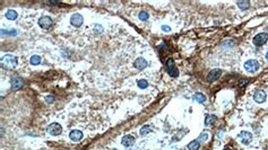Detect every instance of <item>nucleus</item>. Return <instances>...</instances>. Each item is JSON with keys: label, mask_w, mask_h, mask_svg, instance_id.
<instances>
[{"label": "nucleus", "mask_w": 268, "mask_h": 150, "mask_svg": "<svg viewBox=\"0 0 268 150\" xmlns=\"http://www.w3.org/2000/svg\"><path fill=\"white\" fill-rule=\"evenodd\" d=\"M16 65H17V58L11 54H7L1 59V67L6 70H13L16 68Z\"/></svg>", "instance_id": "nucleus-1"}, {"label": "nucleus", "mask_w": 268, "mask_h": 150, "mask_svg": "<svg viewBox=\"0 0 268 150\" xmlns=\"http://www.w3.org/2000/svg\"><path fill=\"white\" fill-rule=\"evenodd\" d=\"M47 131H48L49 134L54 136V137L56 136H60L61 132H62V126L59 123H51L50 125H48Z\"/></svg>", "instance_id": "nucleus-2"}, {"label": "nucleus", "mask_w": 268, "mask_h": 150, "mask_svg": "<svg viewBox=\"0 0 268 150\" xmlns=\"http://www.w3.org/2000/svg\"><path fill=\"white\" fill-rule=\"evenodd\" d=\"M166 67H168V73H169L171 77L177 78L179 76V71H178L177 67L174 64V61L172 59H168L166 61Z\"/></svg>", "instance_id": "nucleus-3"}, {"label": "nucleus", "mask_w": 268, "mask_h": 150, "mask_svg": "<svg viewBox=\"0 0 268 150\" xmlns=\"http://www.w3.org/2000/svg\"><path fill=\"white\" fill-rule=\"evenodd\" d=\"M244 69L248 72H256L259 69V62L257 60H248L244 63Z\"/></svg>", "instance_id": "nucleus-4"}, {"label": "nucleus", "mask_w": 268, "mask_h": 150, "mask_svg": "<svg viewBox=\"0 0 268 150\" xmlns=\"http://www.w3.org/2000/svg\"><path fill=\"white\" fill-rule=\"evenodd\" d=\"M268 41V34L267 33H259L253 37V44L257 46H261Z\"/></svg>", "instance_id": "nucleus-5"}, {"label": "nucleus", "mask_w": 268, "mask_h": 150, "mask_svg": "<svg viewBox=\"0 0 268 150\" xmlns=\"http://www.w3.org/2000/svg\"><path fill=\"white\" fill-rule=\"evenodd\" d=\"M53 24V21L51 19V17L49 16H42L39 19V25L40 27H42L43 30H49Z\"/></svg>", "instance_id": "nucleus-6"}, {"label": "nucleus", "mask_w": 268, "mask_h": 150, "mask_svg": "<svg viewBox=\"0 0 268 150\" xmlns=\"http://www.w3.org/2000/svg\"><path fill=\"white\" fill-rule=\"evenodd\" d=\"M10 84H11L13 90H19L23 86H24V80H23V78H21L19 76H14V77L11 78Z\"/></svg>", "instance_id": "nucleus-7"}, {"label": "nucleus", "mask_w": 268, "mask_h": 150, "mask_svg": "<svg viewBox=\"0 0 268 150\" xmlns=\"http://www.w3.org/2000/svg\"><path fill=\"white\" fill-rule=\"evenodd\" d=\"M239 139L240 141L242 142L243 145H249L252 141V134L248 131H242V132L239 134Z\"/></svg>", "instance_id": "nucleus-8"}, {"label": "nucleus", "mask_w": 268, "mask_h": 150, "mask_svg": "<svg viewBox=\"0 0 268 150\" xmlns=\"http://www.w3.org/2000/svg\"><path fill=\"white\" fill-rule=\"evenodd\" d=\"M221 75H222V70H221V69H213L212 71L208 73L207 80L209 82L215 81V80H217V79L221 77Z\"/></svg>", "instance_id": "nucleus-9"}, {"label": "nucleus", "mask_w": 268, "mask_h": 150, "mask_svg": "<svg viewBox=\"0 0 268 150\" xmlns=\"http://www.w3.org/2000/svg\"><path fill=\"white\" fill-rule=\"evenodd\" d=\"M83 16L80 14H74L71 18H70V23H71V25L75 26V27H79V26L83 24Z\"/></svg>", "instance_id": "nucleus-10"}, {"label": "nucleus", "mask_w": 268, "mask_h": 150, "mask_svg": "<svg viewBox=\"0 0 268 150\" xmlns=\"http://www.w3.org/2000/svg\"><path fill=\"white\" fill-rule=\"evenodd\" d=\"M253 99H255L257 103H264L266 101V93L264 90H257L255 94H253Z\"/></svg>", "instance_id": "nucleus-11"}, {"label": "nucleus", "mask_w": 268, "mask_h": 150, "mask_svg": "<svg viewBox=\"0 0 268 150\" xmlns=\"http://www.w3.org/2000/svg\"><path fill=\"white\" fill-rule=\"evenodd\" d=\"M134 65L136 69H138V70H142V69H145L147 67V61L144 59V58H138V59H136L134 62Z\"/></svg>", "instance_id": "nucleus-12"}, {"label": "nucleus", "mask_w": 268, "mask_h": 150, "mask_svg": "<svg viewBox=\"0 0 268 150\" xmlns=\"http://www.w3.org/2000/svg\"><path fill=\"white\" fill-rule=\"evenodd\" d=\"M121 143H122V146L123 147H130V146H132L135 143V138L132 137V136H125V137L122 138V140H121Z\"/></svg>", "instance_id": "nucleus-13"}, {"label": "nucleus", "mask_w": 268, "mask_h": 150, "mask_svg": "<svg viewBox=\"0 0 268 150\" xmlns=\"http://www.w3.org/2000/svg\"><path fill=\"white\" fill-rule=\"evenodd\" d=\"M69 138H70V140H73V141L77 142V141H79V140H82L83 132L78 131V130H74V131H71V132H70Z\"/></svg>", "instance_id": "nucleus-14"}, {"label": "nucleus", "mask_w": 268, "mask_h": 150, "mask_svg": "<svg viewBox=\"0 0 268 150\" xmlns=\"http://www.w3.org/2000/svg\"><path fill=\"white\" fill-rule=\"evenodd\" d=\"M17 13L15 11V10H13V9H9L8 11L6 13V18L7 19H9V21H15L16 18H17Z\"/></svg>", "instance_id": "nucleus-15"}, {"label": "nucleus", "mask_w": 268, "mask_h": 150, "mask_svg": "<svg viewBox=\"0 0 268 150\" xmlns=\"http://www.w3.org/2000/svg\"><path fill=\"white\" fill-rule=\"evenodd\" d=\"M214 121H216V116L212 115V114H207L206 119H205V125H211L212 123H214Z\"/></svg>", "instance_id": "nucleus-16"}, {"label": "nucleus", "mask_w": 268, "mask_h": 150, "mask_svg": "<svg viewBox=\"0 0 268 150\" xmlns=\"http://www.w3.org/2000/svg\"><path fill=\"white\" fill-rule=\"evenodd\" d=\"M194 99H195L196 102H198V103H204L205 101H206V96L201 93H196L195 96H194Z\"/></svg>", "instance_id": "nucleus-17"}, {"label": "nucleus", "mask_w": 268, "mask_h": 150, "mask_svg": "<svg viewBox=\"0 0 268 150\" xmlns=\"http://www.w3.org/2000/svg\"><path fill=\"white\" fill-rule=\"evenodd\" d=\"M237 5L239 6V8L241 9V10H246V9L249 8V6H250V2L248 1V0H244V1H238Z\"/></svg>", "instance_id": "nucleus-18"}, {"label": "nucleus", "mask_w": 268, "mask_h": 150, "mask_svg": "<svg viewBox=\"0 0 268 150\" xmlns=\"http://www.w3.org/2000/svg\"><path fill=\"white\" fill-rule=\"evenodd\" d=\"M199 147H200V143H199L198 140H194L191 141L189 145H188V149L189 150H198Z\"/></svg>", "instance_id": "nucleus-19"}, {"label": "nucleus", "mask_w": 268, "mask_h": 150, "mask_svg": "<svg viewBox=\"0 0 268 150\" xmlns=\"http://www.w3.org/2000/svg\"><path fill=\"white\" fill-rule=\"evenodd\" d=\"M30 62H31V64H33V65H38V64H40V62H41V58H40L39 56H31Z\"/></svg>", "instance_id": "nucleus-20"}, {"label": "nucleus", "mask_w": 268, "mask_h": 150, "mask_svg": "<svg viewBox=\"0 0 268 150\" xmlns=\"http://www.w3.org/2000/svg\"><path fill=\"white\" fill-rule=\"evenodd\" d=\"M152 132V129L148 126V125H145V126H143V128L140 129V136H145V134H147V133H149Z\"/></svg>", "instance_id": "nucleus-21"}, {"label": "nucleus", "mask_w": 268, "mask_h": 150, "mask_svg": "<svg viewBox=\"0 0 268 150\" xmlns=\"http://www.w3.org/2000/svg\"><path fill=\"white\" fill-rule=\"evenodd\" d=\"M138 87L139 88H142V89H145L148 87V82L145 80V79H142V80H139L138 81Z\"/></svg>", "instance_id": "nucleus-22"}, {"label": "nucleus", "mask_w": 268, "mask_h": 150, "mask_svg": "<svg viewBox=\"0 0 268 150\" xmlns=\"http://www.w3.org/2000/svg\"><path fill=\"white\" fill-rule=\"evenodd\" d=\"M148 17H149V16H148V14L145 13V11L139 13V19H140V21H147V19H148Z\"/></svg>", "instance_id": "nucleus-23"}, {"label": "nucleus", "mask_w": 268, "mask_h": 150, "mask_svg": "<svg viewBox=\"0 0 268 150\" xmlns=\"http://www.w3.org/2000/svg\"><path fill=\"white\" fill-rule=\"evenodd\" d=\"M1 33L2 34H7V35H16L17 34V30H1Z\"/></svg>", "instance_id": "nucleus-24"}, {"label": "nucleus", "mask_w": 268, "mask_h": 150, "mask_svg": "<svg viewBox=\"0 0 268 150\" xmlns=\"http://www.w3.org/2000/svg\"><path fill=\"white\" fill-rule=\"evenodd\" d=\"M44 99H45V102L49 104H51L53 103V101H54V97L52 96V95H47L45 97H44Z\"/></svg>", "instance_id": "nucleus-25"}, {"label": "nucleus", "mask_w": 268, "mask_h": 150, "mask_svg": "<svg viewBox=\"0 0 268 150\" xmlns=\"http://www.w3.org/2000/svg\"><path fill=\"white\" fill-rule=\"evenodd\" d=\"M207 138H208L207 133H203V134H201V136L199 137L198 141H200V140H207Z\"/></svg>", "instance_id": "nucleus-26"}, {"label": "nucleus", "mask_w": 268, "mask_h": 150, "mask_svg": "<svg viewBox=\"0 0 268 150\" xmlns=\"http://www.w3.org/2000/svg\"><path fill=\"white\" fill-rule=\"evenodd\" d=\"M162 30H164V32H171V28H170L169 26H166V25L162 26Z\"/></svg>", "instance_id": "nucleus-27"}, {"label": "nucleus", "mask_w": 268, "mask_h": 150, "mask_svg": "<svg viewBox=\"0 0 268 150\" xmlns=\"http://www.w3.org/2000/svg\"><path fill=\"white\" fill-rule=\"evenodd\" d=\"M47 4H49V5H59V2H58V1H47Z\"/></svg>", "instance_id": "nucleus-28"}, {"label": "nucleus", "mask_w": 268, "mask_h": 150, "mask_svg": "<svg viewBox=\"0 0 268 150\" xmlns=\"http://www.w3.org/2000/svg\"><path fill=\"white\" fill-rule=\"evenodd\" d=\"M266 60H267V62H268V52L266 53Z\"/></svg>", "instance_id": "nucleus-29"}, {"label": "nucleus", "mask_w": 268, "mask_h": 150, "mask_svg": "<svg viewBox=\"0 0 268 150\" xmlns=\"http://www.w3.org/2000/svg\"><path fill=\"white\" fill-rule=\"evenodd\" d=\"M224 150H231V149H230V148H225Z\"/></svg>", "instance_id": "nucleus-30"}]
</instances>
